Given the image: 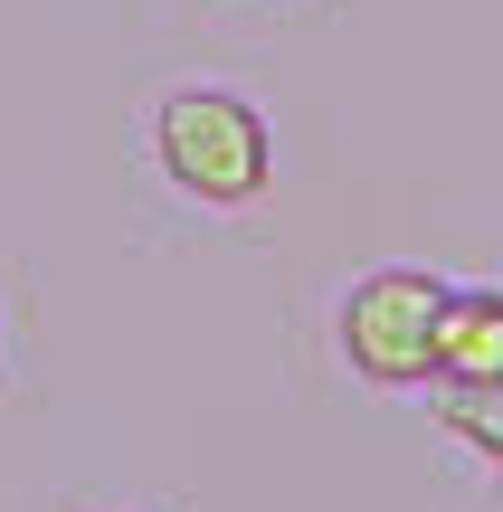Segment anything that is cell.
I'll list each match as a JSON object with an SVG mask.
<instances>
[{"label": "cell", "mask_w": 503, "mask_h": 512, "mask_svg": "<svg viewBox=\"0 0 503 512\" xmlns=\"http://www.w3.org/2000/svg\"><path fill=\"white\" fill-rule=\"evenodd\" d=\"M503 370V285H456L447 323H437V370L428 389H475Z\"/></svg>", "instance_id": "3"}, {"label": "cell", "mask_w": 503, "mask_h": 512, "mask_svg": "<svg viewBox=\"0 0 503 512\" xmlns=\"http://www.w3.org/2000/svg\"><path fill=\"white\" fill-rule=\"evenodd\" d=\"M437 427H447V437L503 484V370L475 380V389H437Z\"/></svg>", "instance_id": "4"}, {"label": "cell", "mask_w": 503, "mask_h": 512, "mask_svg": "<svg viewBox=\"0 0 503 512\" xmlns=\"http://www.w3.org/2000/svg\"><path fill=\"white\" fill-rule=\"evenodd\" d=\"M447 275L428 266H371L333 313V342L352 361V380L371 389H428L437 370V323H447Z\"/></svg>", "instance_id": "2"}, {"label": "cell", "mask_w": 503, "mask_h": 512, "mask_svg": "<svg viewBox=\"0 0 503 512\" xmlns=\"http://www.w3.org/2000/svg\"><path fill=\"white\" fill-rule=\"evenodd\" d=\"M152 162L181 200L200 209H247L276 181V143H266V114L228 86H171L152 105Z\"/></svg>", "instance_id": "1"}]
</instances>
